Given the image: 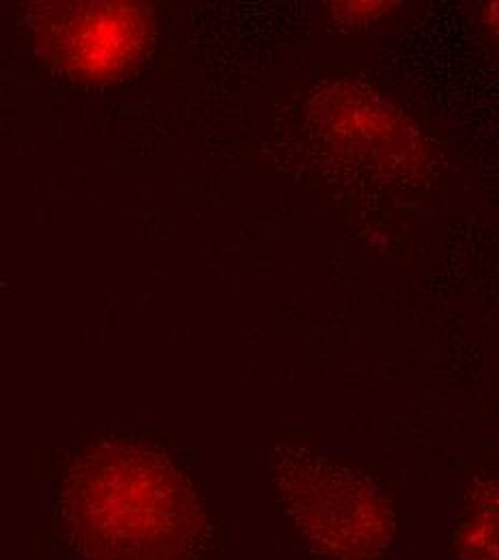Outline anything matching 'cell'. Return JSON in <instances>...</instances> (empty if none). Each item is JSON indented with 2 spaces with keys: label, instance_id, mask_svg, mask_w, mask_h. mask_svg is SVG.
<instances>
[{
  "label": "cell",
  "instance_id": "obj_1",
  "mask_svg": "<svg viewBox=\"0 0 499 560\" xmlns=\"http://www.w3.org/2000/svg\"><path fill=\"white\" fill-rule=\"evenodd\" d=\"M55 520L73 560H207L214 526L190 475L159 444L110 435L63 470Z\"/></svg>",
  "mask_w": 499,
  "mask_h": 560
},
{
  "label": "cell",
  "instance_id": "obj_2",
  "mask_svg": "<svg viewBox=\"0 0 499 560\" xmlns=\"http://www.w3.org/2000/svg\"><path fill=\"white\" fill-rule=\"evenodd\" d=\"M272 470L283 511L306 546L330 560H379L399 520L381 486L323 453L281 444Z\"/></svg>",
  "mask_w": 499,
  "mask_h": 560
},
{
  "label": "cell",
  "instance_id": "obj_4",
  "mask_svg": "<svg viewBox=\"0 0 499 560\" xmlns=\"http://www.w3.org/2000/svg\"><path fill=\"white\" fill-rule=\"evenodd\" d=\"M153 15L134 2L39 4L33 26L48 59L80 80H112L132 70L153 39Z\"/></svg>",
  "mask_w": 499,
  "mask_h": 560
},
{
  "label": "cell",
  "instance_id": "obj_5",
  "mask_svg": "<svg viewBox=\"0 0 499 560\" xmlns=\"http://www.w3.org/2000/svg\"><path fill=\"white\" fill-rule=\"evenodd\" d=\"M461 560H498V483L483 479L470 491L459 537Z\"/></svg>",
  "mask_w": 499,
  "mask_h": 560
},
{
  "label": "cell",
  "instance_id": "obj_3",
  "mask_svg": "<svg viewBox=\"0 0 499 560\" xmlns=\"http://www.w3.org/2000/svg\"><path fill=\"white\" fill-rule=\"evenodd\" d=\"M308 130L334 162L372 182L405 184L427 166L420 128L392 102L357 82H334L312 95Z\"/></svg>",
  "mask_w": 499,
  "mask_h": 560
}]
</instances>
